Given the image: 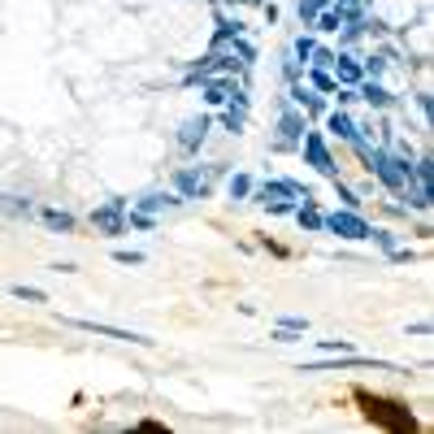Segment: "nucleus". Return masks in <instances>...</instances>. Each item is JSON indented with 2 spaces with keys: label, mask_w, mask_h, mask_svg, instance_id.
I'll use <instances>...</instances> for the list:
<instances>
[{
  "label": "nucleus",
  "mask_w": 434,
  "mask_h": 434,
  "mask_svg": "<svg viewBox=\"0 0 434 434\" xmlns=\"http://www.w3.org/2000/svg\"><path fill=\"white\" fill-rule=\"evenodd\" d=\"M369 161H374V170L382 183H387L391 191H399V196H408V187H413V165L404 156H391V152H369Z\"/></svg>",
  "instance_id": "f257e3e1"
},
{
  "label": "nucleus",
  "mask_w": 434,
  "mask_h": 434,
  "mask_svg": "<svg viewBox=\"0 0 434 434\" xmlns=\"http://www.w3.org/2000/svg\"><path fill=\"white\" fill-rule=\"evenodd\" d=\"M91 226L105 230V235H126V204L122 200H109L91 213Z\"/></svg>",
  "instance_id": "f03ea898"
},
{
  "label": "nucleus",
  "mask_w": 434,
  "mask_h": 434,
  "mask_svg": "<svg viewBox=\"0 0 434 434\" xmlns=\"http://www.w3.org/2000/svg\"><path fill=\"white\" fill-rule=\"evenodd\" d=\"M66 326L91 330V334H105V339H122V343H139V347H152V339H148V334H135V330H118V326H105V321H74V317H66Z\"/></svg>",
  "instance_id": "7ed1b4c3"
},
{
  "label": "nucleus",
  "mask_w": 434,
  "mask_h": 434,
  "mask_svg": "<svg viewBox=\"0 0 434 434\" xmlns=\"http://www.w3.org/2000/svg\"><path fill=\"white\" fill-rule=\"evenodd\" d=\"M326 226H330L334 235H343V239H369V226H365L356 213H352V208H343V213H330Z\"/></svg>",
  "instance_id": "20e7f679"
},
{
  "label": "nucleus",
  "mask_w": 434,
  "mask_h": 434,
  "mask_svg": "<svg viewBox=\"0 0 434 434\" xmlns=\"http://www.w3.org/2000/svg\"><path fill=\"white\" fill-rule=\"evenodd\" d=\"M300 143H304V156H309L313 165L326 174V179H334V161H330V152H326V143H321V135H304Z\"/></svg>",
  "instance_id": "39448f33"
},
{
  "label": "nucleus",
  "mask_w": 434,
  "mask_h": 434,
  "mask_svg": "<svg viewBox=\"0 0 434 434\" xmlns=\"http://www.w3.org/2000/svg\"><path fill=\"white\" fill-rule=\"evenodd\" d=\"M278 148H296V143L304 139V131H309V126H304V118L296 114V109H287V114H282V122H278Z\"/></svg>",
  "instance_id": "423d86ee"
},
{
  "label": "nucleus",
  "mask_w": 434,
  "mask_h": 434,
  "mask_svg": "<svg viewBox=\"0 0 434 434\" xmlns=\"http://www.w3.org/2000/svg\"><path fill=\"white\" fill-rule=\"evenodd\" d=\"M174 187H179V196H204L208 191V174H200V170H179L174 174Z\"/></svg>",
  "instance_id": "0eeeda50"
},
{
  "label": "nucleus",
  "mask_w": 434,
  "mask_h": 434,
  "mask_svg": "<svg viewBox=\"0 0 434 434\" xmlns=\"http://www.w3.org/2000/svg\"><path fill=\"white\" fill-rule=\"evenodd\" d=\"M330 66H334V83H343V87H356L365 78V70L356 66V57H334Z\"/></svg>",
  "instance_id": "6e6552de"
},
{
  "label": "nucleus",
  "mask_w": 434,
  "mask_h": 434,
  "mask_svg": "<svg viewBox=\"0 0 434 434\" xmlns=\"http://www.w3.org/2000/svg\"><path fill=\"white\" fill-rule=\"evenodd\" d=\"M326 131L334 135V139H343V143H352L356 139V122H352L343 109H334V114H326Z\"/></svg>",
  "instance_id": "1a4fd4ad"
},
{
  "label": "nucleus",
  "mask_w": 434,
  "mask_h": 434,
  "mask_svg": "<svg viewBox=\"0 0 434 434\" xmlns=\"http://www.w3.org/2000/svg\"><path fill=\"white\" fill-rule=\"evenodd\" d=\"M204 135H208V118H191V122L183 126V135H179L183 152H196L200 143H204Z\"/></svg>",
  "instance_id": "9d476101"
},
{
  "label": "nucleus",
  "mask_w": 434,
  "mask_h": 434,
  "mask_svg": "<svg viewBox=\"0 0 434 434\" xmlns=\"http://www.w3.org/2000/svg\"><path fill=\"white\" fill-rule=\"evenodd\" d=\"M356 96H361V100H369L374 109H387L391 105V91L382 87V83H369V78H361V83H356Z\"/></svg>",
  "instance_id": "9b49d317"
},
{
  "label": "nucleus",
  "mask_w": 434,
  "mask_h": 434,
  "mask_svg": "<svg viewBox=\"0 0 434 434\" xmlns=\"http://www.w3.org/2000/svg\"><path fill=\"white\" fill-rule=\"evenodd\" d=\"M361 404H365L369 417H387V408H391L387 399H369V395H361ZM395 426H399V430H413V417H395Z\"/></svg>",
  "instance_id": "f8f14e48"
},
{
  "label": "nucleus",
  "mask_w": 434,
  "mask_h": 434,
  "mask_svg": "<svg viewBox=\"0 0 434 434\" xmlns=\"http://www.w3.org/2000/svg\"><path fill=\"white\" fill-rule=\"evenodd\" d=\"M291 105H300V109H309V114H321V109H326V100H321V96H313L309 87H291Z\"/></svg>",
  "instance_id": "ddd939ff"
},
{
  "label": "nucleus",
  "mask_w": 434,
  "mask_h": 434,
  "mask_svg": "<svg viewBox=\"0 0 434 434\" xmlns=\"http://www.w3.org/2000/svg\"><path fill=\"white\" fill-rule=\"evenodd\" d=\"M179 204H183V196H170V191H165V196H161V191H152V196L139 200L143 213H156V208H179Z\"/></svg>",
  "instance_id": "4468645a"
},
{
  "label": "nucleus",
  "mask_w": 434,
  "mask_h": 434,
  "mask_svg": "<svg viewBox=\"0 0 434 434\" xmlns=\"http://www.w3.org/2000/svg\"><path fill=\"white\" fill-rule=\"evenodd\" d=\"M39 221H44V226H53V230H74V217L70 213H61V208H39Z\"/></svg>",
  "instance_id": "2eb2a0df"
},
{
  "label": "nucleus",
  "mask_w": 434,
  "mask_h": 434,
  "mask_svg": "<svg viewBox=\"0 0 434 434\" xmlns=\"http://www.w3.org/2000/svg\"><path fill=\"white\" fill-rule=\"evenodd\" d=\"M313 26H317V30H326V35H334V30L343 26V18H339V13H334V9L326 5V9H321L317 18H313Z\"/></svg>",
  "instance_id": "dca6fc26"
},
{
  "label": "nucleus",
  "mask_w": 434,
  "mask_h": 434,
  "mask_svg": "<svg viewBox=\"0 0 434 434\" xmlns=\"http://www.w3.org/2000/svg\"><path fill=\"white\" fill-rule=\"evenodd\" d=\"M313 48H317L313 35H296V39H291V61H300V66H304V61L313 57Z\"/></svg>",
  "instance_id": "f3484780"
},
{
  "label": "nucleus",
  "mask_w": 434,
  "mask_h": 434,
  "mask_svg": "<svg viewBox=\"0 0 434 434\" xmlns=\"http://www.w3.org/2000/svg\"><path fill=\"white\" fill-rule=\"evenodd\" d=\"M326 5H330V0H300V22H304V26H313V18H317V13L326 9Z\"/></svg>",
  "instance_id": "a211bd4d"
},
{
  "label": "nucleus",
  "mask_w": 434,
  "mask_h": 434,
  "mask_svg": "<svg viewBox=\"0 0 434 434\" xmlns=\"http://www.w3.org/2000/svg\"><path fill=\"white\" fill-rule=\"evenodd\" d=\"M296 217H300V226H309V230H321V226H326V217H321V213H313L309 204H304V208H296Z\"/></svg>",
  "instance_id": "6ab92c4d"
},
{
  "label": "nucleus",
  "mask_w": 434,
  "mask_h": 434,
  "mask_svg": "<svg viewBox=\"0 0 434 434\" xmlns=\"http://www.w3.org/2000/svg\"><path fill=\"white\" fill-rule=\"evenodd\" d=\"M221 122H226V131L239 135V131H244V105H230L226 114H221Z\"/></svg>",
  "instance_id": "aec40b11"
},
{
  "label": "nucleus",
  "mask_w": 434,
  "mask_h": 434,
  "mask_svg": "<svg viewBox=\"0 0 434 434\" xmlns=\"http://www.w3.org/2000/svg\"><path fill=\"white\" fill-rule=\"evenodd\" d=\"M244 196H252V179L248 174H235L230 179V200H244Z\"/></svg>",
  "instance_id": "412c9836"
},
{
  "label": "nucleus",
  "mask_w": 434,
  "mask_h": 434,
  "mask_svg": "<svg viewBox=\"0 0 434 434\" xmlns=\"http://www.w3.org/2000/svg\"><path fill=\"white\" fill-rule=\"evenodd\" d=\"M9 291L18 296V300H26V304H44V300H48V296L39 291V287H9Z\"/></svg>",
  "instance_id": "4be33fe9"
},
{
  "label": "nucleus",
  "mask_w": 434,
  "mask_h": 434,
  "mask_svg": "<svg viewBox=\"0 0 434 434\" xmlns=\"http://www.w3.org/2000/svg\"><path fill=\"white\" fill-rule=\"evenodd\" d=\"M309 78H313V87H321V91H334V87H339V83H334V74L317 70V66H313V74H309Z\"/></svg>",
  "instance_id": "5701e85b"
},
{
  "label": "nucleus",
  "mask_w": 434,
  "mask_h": 434,
  "mask_svg": "<svg viewBox=\"0 0 434 434\" xmlns=\"http://www.w3.org/2000/svg\"><path fill=\"white\" fill-rule=\"evenodd\" d=\"M114 261H118V265H143V252H126V248H118Z\"/></svg>",
  "instance_id": "b1692460"
},
{
  "label": "nucleus",
  "mask_w": 434,
  "mask_h": 434,
  "mask_svg": "<svg viewBox=\"0 0 434 434\" xmlns=\"http://www.w3.org/2000/svg\"><path fill=\"white\" fill-rule=\"evenodd\" d=\"M321 352H343V356H352V343L347 339H326V343H321Z\"/></svg>",
  "instance_id": "393cba45"
},
{
  "label": "nucleus",
  "mask_w": 434,
  "mask_h": 434,
  "mask_svg": "<svg viewBox=\"0 0 434 434\" xmlns=\"http://www.w3.org/2000/svg\"><path fill=\"white\" fill-rule=\"evenodd\" d=\"M282 326H287V330H304L309 321H304V317H282Z\"/></svg>",
  "instance_id": "a878e982"
}]
</instances>
